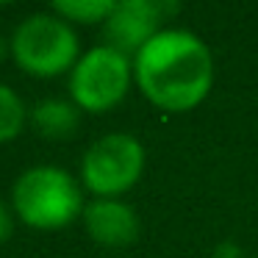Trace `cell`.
<instances>
[{
	"mask_svg": "<svg viewBox=\"0 0 258 258\" xmlns=\"http://www.w3.org/2000/svg\"><path fill=\"white\" fill-rule=\"evenodd\" d=\"M134 84L161 111H191L214 86V56L197 34L164 28L134 56Z\"/></svg>",
	"mask_w": 258,
	"mask_h": 258,
	"instance_id": "6da1fadb",
	"label": "cell"
},
{
	"mask_svg": "<svg viewBox=\"0 0 258 258\" xmlns=\"http://www.w3.org/2000/svg\"><path fill=\"white\" fill-rule=\"evenodd\" d=\"M12 208L14 217L31 230H64L84 217V186L56 164H36L17 175Z\"/></svg>",
	"mask_w": 258,
	"mask_h": 258,
	"instance_id": "7a4b0ae2",
	"label": "cell"
},
{
	"mask_svg": "<svg viewBox=\"0 0 258 258\" xmlns=\"http://www.w3.org/2000/svg\"><path fill=\"white\" fill-rule=\"evenodd\" d=\"M9 56L31 78L70 75L81 58L78 31L53 12H34L17 23L9 39Z\"/></svg>",
	"mask_w": 258,
	"mask_h": 258,
	"instance_id": "3957f363",
	"label": "cell"
},
{
	"mask_svg": "<svg viewBox=\"0 0 258 258\" xmlns=\"http://www.w3.org/2000/svg\"><path fill=\"white\" fill-rule=\"evenodd\" d=\"M145 145L134 134L114 131L86 147L81 158V186L95 197L119 200L145 175Z\"/></svg>",
	"mask_w": 258,
	"mask_h": 258,
	"instance_id": "277c9868",
	"label": "cell"
},
{
	"mask_svg": "<svg viewBox=\"0 0 258 258\" xmlns=\"http://www.w3.org/2000/svg\"><path fill=\"white\" fill-rule=\"evenodd\" d=\"M134 84V58L108 45L81 53L70 73V100L84 114H106L125 100Z\"/></svg>",
	"mask_w": 258,
	"mask_h": 258,
	"instance_id": "5b68a950",
	"label": "cell"
},
{
	"mask_svg": "<svg viewBox=\"0 0 258 258\" xmlns=\"http://www.w3.org/2000/svg\"><path fill=\"white\" fill-rule=\"evenodd\" d=\"M178 6L156 3V0H119L114 3V12L103 23L106 45L134 58L153 36L158 34L167 14H175Z\"/></svg>",
	"mask_w": 258,
	"mask_h": 258,
	"instance_id": "8992f818",
	"label": "cell"
},
{
	"mask_svg": "<svg viewBox=\"0 0 258 258\" xmlns=\"http://www.w3.org/2000/svg\"><path fill=\"white\" fill-rule=\"evenodd\" d=\"M81 219L86 236L106 250H122L139 239V217L125 200L95 197L86 203Z\"/></svg>",
	"mask_w": 258,
	"mask_h": 258,
	"instance_id": "52a82bcc",
	"label": "cell"
},
{
	"mask_svg": "<svg viewBox=\"0 0 258 258\" xmlns=\"http://www.w3.org/2000/svg\"><path fill=\"white\" fill-rule=\"evenodd\" d=\"M81 108L73 100H64V97H45L39 100L28 114V125L42 136V139L50 142H61L78 131L81 125Z\"/></svg>",
	"mask_w": 258,
	"mask_h": 258,
	"instance_id": "ba28073f",
	"label": "cell"
},
{
	"mask_svg": "<svg viewBox=\"0 0 258 258\" xmlns=\"http://www.w3.org/2000/svg\"><path fill=\"white\" fill-rule=\"evenodd\" d=\"M28 106L17 95V89H12L9 84L0 81V145L14 142L28 125Z\"/></svg>",
	"mask_w": 258,
	"mask_h": 258,
	"instance_id": "9c48e42d",
	"label": "cell"
},
{
	"mask_svg": "<svg viewBox=\"0 0 258 258\" xmlns=\"http://www.w3.org/2000/svg\"><path fill=\"white\" fill-rule=\"evenodd\" d=\"M50 12L70 25H103L114 12V0H56Z\"/></svg>",
	"mask_w": 258,
	"mask_h": 258,
	"instance_id": "30bf717a",
	"label": "cell"
},
{
	"mask_svg": "<svg viewBox=\"0 0 258 258\" xmlns=\"http://www.w3.org/2000/svg\"><path fill=\"white\" fill-rule=\"evenodd\" d=\"M14 225H17V217H14L12 203H6L0 197V244H6L14 236Z\"/></svg>",
	"mask_w": 258,
	"mask_h": 258,
	"instance_id": "8fae6325",
	"label": "cell"
},
{
	"mask_svg": "<svg viewBox=\"0 0 258 258\" xmlns=\"http://www.w3.org/2000/svg\"><path fill=\"white\" fill-rule=\"evenodd\" d=\"M214 258H244V250L236 241H219L217 250H214Z\"/></svg>",
	"mask_w": 258,
	"mask_h": 258,
	"instance_id": "7c38bea8",
	"label": "cell"
},
{
	"mask_svg": "<svg viewBox=\"0 0 258 258\" xmlns=\"http://www.w3.org/2000/svg\"><path fill=\"white\" fill-rule=\"evenodd\" d=\"M6 53H9V42L3 39V34H0V64H3V58H6Z\"/></svg>",
	"mask_w": 258,
	"mask_h": 258,
	"instance_id": "4fadbf2b",
	"label": "cell"
}]
</instances>
